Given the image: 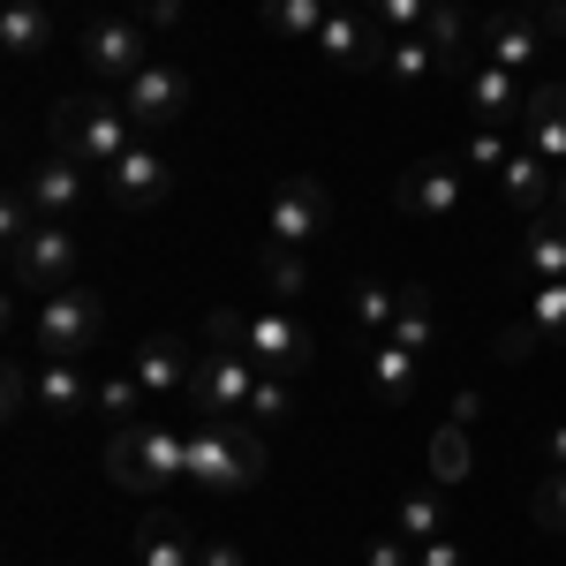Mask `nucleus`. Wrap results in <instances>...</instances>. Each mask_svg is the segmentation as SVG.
<instances>
[{
  "instance_id": "obj_1",
  "label": "nucleus",
  "mask_w": 566,
  "mask_h": 566,
  "mask_svg": "<svg viewBox=\"0 0 566 566\" xmlns=\"http://www.w3.org/2000/svg\"><path fill=\"white\" fill-rule=\"evenodd\" d=\"M264 476V438L250 423H234V416H189V483L197 491H258Z\"/></svg>"
},
{
  "instance_id": "obj_2",
  "label": "nucleus",
  "mask_w": 566,
  "mask_h": 566,
  "mask_svg": "<svg viewBox=\"0 0 566 566\" xmlns=\"http://www.w3.org/2000/svg\"><path fill=\"white\" fill-rule=\"evenodd\" d=\"M136 144H144V129L129 122L122 98H61L53 106V151H69L84 167H114Z\"/></svg>"
},
{
  "instance_id": "obj_3",
  "label": "nucleus",
  "mask_w": 566,
  "mask_h": 566,
  "mask_svg": "<svg viewBox=\"0 0 566 566\" xmlns=\"http://www.w3.org/2000/svg\"><path fill=\"white\" fill-rule=\"evenodd\" d=\"M31 333H39L45 355H61V363H84L98 348V333H106V303L91 295V287H61V295H45L39 317H31Z\"/></svg>"
},
{
  "instance_id": "obj_4",
  "label": "nucleus",
  "mask_w": 566,
  "mask_h": 566,
  "mask_svg": "<svg viewBox=\"0 0 566 566\" xmlns=\"http://www.w3.org/2000/svg\"><path fill=\"white\" fill-rule=\"evenodd\" d=\"M8 272H15V287H45V295L76 287V272H84V242H76V227H69V219H39V234L8 250Z\"/></svg>"
},
{
  "instance_id": "obj_5",
  "label": "nucleus",
  "mask_w": 566,
  "mask_h": 566,
  "mask_svg": "<svg viewBox=\"0 0 566 566\" xmlns=\"http://www.w3.org/2000/svg\"><path fill=\"white\" fill-rule=\"evenodd\" d=\"M250 392H258V363L242 348H205L197 355V378H189V416H234V408H250Z\"/></svg>"
},
{
  "instance_id": "obj_6",
  "label": "nucleus",
  "mask_w": 566,
  "mask_h": 566,
  "mask_svg": "<svg viewBox=\"0 0 566 566\" xmlns=\"http://www.w3.org/2000/svg\"><path fill=\"white\" fill-rule=\"evenodd\" d=\"M242 355L258 363V370H280V378H295L310 355H317V340H310V325H295L287 310H250V333H242Z\"/></svg>"
},
{
  "instance_id": "obj_7",
  "label": "nucleus",
  "mask_w": 566,
  "mask_h": 566,
  "mask_svg": "<svg viewBox=\"0 0 566 566\" xmlns=\"http://www.w3.org/2000/svg\"><path fill=\"white\" fill-rule=\"evenodd\" d=\"M264 227H272V242L303 250V242H317V234L333 227V197H325L310 175H287L280 189H272V212H264Z\"/></svg>"
},
{
  "instance_id": "obj_8",
  "label": "nucleus",
  "mask_w": 566,
  "mask_h": 566,
  "mask_svg": "<svg viewBox=\"0 0 566 566\" xmlns=\"http://www.w3.org/2000/svg\"><path fill=\"white\" fill-rule=\"evenodd\" d=\"M122 106H129V122L144 136H151V129H175L181 114H189V76H181L175 61H151L144 76L122 84Z\"/></svg>"
},
{
  "instance_id": "obj_9",
  "label": "nucleus",
  "mask_w": 566,
  "mask_h": 566,
  "mask_svg": "<svg viewBox=\"0 0 566 566\" xmlns=\"http://www.w3.org/2000/svg\"><path fill=\"white\" fill-rule=\"evenodd\" d=\"M400 212L408 219H453L461 212V197H469V167L461 159H416L408 175H400Z\"/></svg>"
},
{
  "instance_id": "obj_10",
  "label": "nucleus",
  "mask_w": 566,
  "mask_h": 566,
  "mask_svg": "<svg viewBox=\"0 0 566 566\" xmlns=\"http://www.w3.org/2000/svg\"><path fill=\"white\" fill-rule=\"evenodd\" d=\"M84 69L98 76V84H129V76H144V69H151L144 23H129V15H114V23H91V31H84Z\"/></svg>"
},
{
  "instance_id": "obj_11",
  "label": "nucleus",
  "mask_w": 566,
  "mask_h": 566,
  "mask_svg": "<svg viewBox=\"0 0 566 566\" xmlns=\"http://www.w3.org/2000/svg\"><path fill=\"white\" fill-rule=\"evenodd\" d=\"M106 197H114L122 212H151V205L175 197V167H167L151 144H136V151H122V159L106 167Z\"/></svg>"
},
{
  "instance_id": "obj_12",
  "label": "nucleus",
  "mask_w": 566,
  "mask_h": 566,
  "mask_svg": "<svg viewBox=\"0 0 566 566\" xmlns=\"http://www.w3.org/2000/svg\"><path fill=\"white\" fill-rule=\"evenodd\" d=\"M386 45H392V31L370 23V15H355V8H333L325 31H317V53L333 69H386Z\"/></svg>"
},
{
  "instance_id": "obj_13",
  "label": "nucleus",
  "mask_w": 566,
  "mask_h": 566,
  "mask_svg": "<svg viewBox=\"0 0 566 566\" xmlns=\"http://www.w3.org/2000/svg\"><path fill=\"white\" fill-rule=\"evenodd\" d=\"M129 370L151 400H175V392H189V378H197V355H189V340H175V333H151V340L129 348Z\"/></svg>"
},
{
  "instance_id": "obj_14",
  "label": "nucleus",
  "mask_w": 566,
  "mask_h": 566,
  "mask_svg": "<svg viewBox=\"0 0 566 566\" xmlns=\"http://www.w3.org/2000/svg\"><path fill=\"white\" fill-rule=\"evenodd\" d=\"M544 15H522V8H499V15H483V31H476V45H483V61H499V69H514V76H528V61L544 53Z\"/></svg>"
},
{
  "instance_id": "obj_15",
  "label": "nucleus",
  "mask_w": 566,
  "mask_h": 566,
  "mask_svg": "<svg viewBox=\"0 0 566 566\" xmlns=\"http://www.w3.org/2000/svg\"><path fill=\"white\" fill-rule=\"evenodd\" d=\"M461 91H469V106H476L483 129H514L528 106V84L514 76V69H499V61H476L469 76H461Z\"/></svg>"
},
{
  "instance_id": "obj_16",
  "label": "nucleus",
  "mask_w": 566,
  "mask_h": 566,
  "mask_svg": "<svg viewBox=\"0 0 566 566\" xmlns=\"http://www.w3.org/2000/svg\"><path fill=\"white\" fill-rule=\"evenodd\" d=\"M23 189H31V205H39V219H76L84 212V159H69V151H53V159H39L31 175H23Z\"/></svg>"
},
{
  "instance_id": "obj_17",
  "label": "nucleus",
  "mask_w": 566,
  "mask_h": 566,
  "mask_svg": "<svg viewBox=\"0 0 566 566\" xmlns=\"http://www.w3.org/2000/svg\"><path fill=\"white\" fill-rule=\"evenodd\" d=\"M522 144L536 159L566 167V84H528V106H522Z\"/></svg>"
},
{
  "instance_id": "obj_18",
  "label": "nucleus",
  "mask_w": 566,
  "mask_h": 566,
  "mask_svg": "<svg viewBox=\"0 0 566 566\" xmlns=\"http://www.w3.org/2000/svg\"><path fill=\"white\" fill-rule=\"evenodd\" d=\"M499 189H506V205H514V212H528V219H536L544 205H552L559 175H552V159H536L528 144H514V159L499 167Z\"/></svg>"
},
{
  "instance_id": "obj_19",
  "label": "nucleus",
  "mask_w": 566,
  "mask_h": 566,
  "mask_svg": "<svg viewBox=\"0 0 566 566\" xmlns=\"http://www.w3.org/2000/svg\"><path fill=\"white\" fill-rule=\"evenodd\" d=\"M136 566H197V528L181 514H144L136 528Z\"/></svg>"
},
{
  "instance_id": "obj_20",
  "label": "nucleus",
  "mask_w": 566,
  "mask_h": 566,
  "mask_svg": "<svg viewBox=\"0 0 566 566\" xmlns=\"http://www.w3.org/2000/svg\"><path fill=\"white\" fill-rule=\"evenodd\" d=\"M423 39H431V53H438V76H469V69H476V53H469V8H461V0H438Z\"/></svg>"
},
{
  "instance_id": "obj_21",
  "label": "nucleus",
  "mask_w": 566,
  "mask_h": 566,
  "mask_svg": "<svg viewBox=\"0 0 566 566\" xmlns=\"http://www.w3.org/2000/svg\"><path fill=\"white\" fill-rule=\"evenodd\" d=\"M423 469H431L438 491H469V476H476V446H469V431H461V423H438L431 446H423Z\"/></svg>"
},
{
  "instance_id": "obj_22",
  "label": "nucleus",
  "mask_w": 566,
  "mask_h": 566,
  "mask_svg": "<svg viewBox=\"0 0 566 566\" xmlns=\"http://www.w3.org/2000/svg\"><path fill=\"white\" fill-rule=\"evenodd\" d=\"M408 392H416V348L370 340V400L378 408H408Z\"/></svg>"
},
{
  "instance_id": "obj_23",
  "label": "nucleus",
  "mask_w": 566,
  "mask_h": 566,
  "mask_svg": "<svg viewBox=\"0 0 566 566\" xmlns=\"http://www.w3.org/2000/svg\"><path fill=\"white\" fill-rule=\"evenodd\" d=\"M522 272L544 287V280H566V212H536L522 242Z\"/></svg>"
},
{
  "instance_id": "obj_24",
  "label": "nucleus",
  "mask_w": 566,
  "mask_h": 566,
  "mask_svg": "<svg viewBox=\"0 0 566 566\" xmlns=\"http://www.w3.org/2000/svg\"><path fill=\"white\" fill-rule=\"evenodd\" d=\"M106 483H114V491H136V499H151V469H144V416H136V423H114V438H106Z\"/></svg>"
},
{
  "instance_id": "obj_25",
  "label": "nucleus",
  "mask_w": 566,
  "mask_h": 566,
  "mask_svg": "<svg viewBox=\"0 0 566 566\" xmlns=\"http://www.w3.org/2000/svg\"><path fill=\"white\" fill-rule=\"evenodd\" d=\"M446 499H453V491H438V483H423V491H400V506H392V528H400L408 544H431V536H446V528H453Z\"/></svg>"
},
{
  "instance_id": "obj_26",
  "label": "nucleus",
  "mask_w": 566,
  "mask_h": 566,
  "mask_svg": "<svg viewBox=\"0 0 566 566\" xmlns=\"http://www.w3.org/2000/svg\"><path fill=\"white\" fill-rule=\"evenodd\" d=\"M258 287H264L280 310L303 303V295H310V258H303V250H287V242H272V250L258 258Z\"/></svg>"
},
{
  "instance_id": "obj_27",
  "label": "nucleus",
  "mask_w": 566,
  "mask_h": 566,
  "mask_svg": "<svg viewBox=\"0 0 566 566\" xmlns=\"http://www.w3.org/2000/svg\"><path fill=\"white\" fill-rule=\"evenodd\" d=\"M91 392H98V386L84 378V363H61V355H45V363H39V408H45V416H76Z\"/></svg>"
},
{
  "instance_id": "obj_28",
  "label": "nucleus",
  "mask_w": 566,
  "mask_h": 566,
  "mask_svg": "<svg viewBox=\"0 0 566 566\" xmlns=\"http://www.w3.org/2000/svg\"><path fill=\"white\" fill-rule=\"evenodd\" d=\"M386 340H400V348H416V355L438 340V295L423 287V280H408V287H400V317H392Z\"/></svg>"
},
{
  "instance_id": "obj_29",
  "label": "nucleus",
  "mask_w": 566,
  "mask_h": 566,
  "mask_svg": "<svg viewBox=\"0 0 566 566\" xmlns=\"http://www.w3.org/2000/svg\"><path fill=\"white\" fill-rule=\"evenodd\" d=\"M0 45H8V53L53 45V8H45V0H0Z\"/></svg>"
},
{
  "instance_id": "obj_30",
  "label": "nucleus",
  "mask_w": 566,
  "mask_h": 566,
  "mask_svg": "<svg viewBox=\"0 0 566 566\" xmlns=\"http://www.w3.org/2000/svg\"><path fill=\"white\" fill-rule=\"evenodd\" d=\"M144 469H151V491L189 476V431H167V423H144Z\"/></svg>"
},
{
  "instance_id": "obj_31",
  "label": "nucleus",
  "mask_w": 566,
  "mask_h": 566,
  "mask_svg": "<svg viewBox=\"0 0 566 566\" xmlns=\"http://www.w3.org/2000/svg\"><path fill=\"white\" fill-rule=\"evenodd\" d=\"M378 76H392L400 91L431 84V76H438V53H431V39H423V31H408V39H392V45H386V69H378Z\"/></svg>"
},
{
  "instance_id": "obj_32",
  "label": "nucleus",
  "mask_w": 566,
  "mask_h": 566,
  "mask_svg": "<svg viewBox=\"0 0 566 566\" xmlns=\"http://www.w3.org/2000/svg\"><path fill=\"white\" fill-rule=\"evenodd\" d=\"M258 15H264L272 39H310V45H317V31H325L333 8H325V0H264Z\"/></svg>"
},
{
  "instance_id": "obj_33",
  "label": "nucleus",
  "mask_w": 566,
  "mask_h": 566,
  "mask_svg": "<svg viewBox=\"0 0 566 566\" xmlns=\"http://www.w3.org/2000/svg\"><path fill=\"white\" fill-rule=\"evenodd\" d=\"M392 317H400V287H386V280H355V325H363L370 340H386Z\"/></svg>"
},
{
  "instance_id": "obj_34",
  "label": "nucleus",
  "mask_w": 566,
  "mask_h": 566,
  "mask_svg": "<svg viewBox=\"0 0 566 566\" xmlns=\"http://www.w3.org/2000/svg\"><path fill=\"white\" fill-rule=\"evenodd\" d=\"M98 408H106V423H136V400H151V392L136 386V370H114V378H98V392H91Z\"/></svg>"
},
{
  "instance_id": "obj_35",
  "label": "nucleus",
  "mask_w": 566,
  "mask_h": 566,
  "mask_svg": "<svg viewBox=\"0 0 566 566\" xmlns=\"http://www.w3.org/2000/svg\"><path fill=\"white\" fill-rule=\"evenodd\" d=\"M363 8H370V23H386L392 39H408V31H423V23H431L438 0H363Z\"/></svg>"
},
{
  "instance_id": "obj_36",
  "label": "nucleus",
  "mask_w": 566,
  "mask_h": 566,
  "mask_svg": "<svg viewBox=\"0 0 566 566\" xmlns=\"http://www.w3.org/2000/svg\"><path fill=\"white\" fill-rule=\"evenodd\" d=\"M528 325H536L544 340H566V280H544V287L528 295Z\"/></svg>"
},
{
  "instance_id": "obj_37",
  "label": "nucleus",
  "mask_w": 566,
  "mask_h": 566,
  "mask_svg": "<svg viewBox=\"0 0 566 566\" xmlns=\"http://www.w3.org/2000/svg\"><path fill=\"white\" fill-rule=\"evenodd\" d=\"M506 159H514L506 129H476V136H469V151H461V167H469V175H499Z\"/></svg>"
},
{
  "instance_id": "obj_38",
  "label": "nucleus",
  "mask_w": 566,
  "mask_h": 566,
  "mask_svg": "<svg viewBox=\"0 0 566 566\" xmlns=\"http://www.w3.org/2000/svg\"><path fill=\"white\" fill-rule=\"evenodd\" d=\"M287 408H295V400H287V378H280V370H258V392H250V408H242V416H258V423H280Z\"/></svg>"
},
{
  "instance_id": "obj_39",
  "label": "nucleus",
  "mask_w": 566,
  "mask_h": 566,
  "mask_svg": "<svg viewBox=\"0 0 566 566\" xmlns=\"http://www.w3.org/2000/svg\"><path fill=\"white\" fill-rule=\"evenodd\" d=\"M536 522L552 528V536H566V469L544 476V491H536Z\"/></svg>"
},
{
  "instance_id": "obj_40",
  "label": "nucleus",
  "mask_w": 566,
  "mask_h": 566,
  "mask_svg": "<svg viewBox=\"0 0 566 566\" xmlns=\"http://www.w3.org/2000/svg\"><path fill=\"white\" fill-rule=\"evenodd\" d=\"M536 348H552V340H544V333L522 317V325H506V333H499V348H491V355H499V363H528Z\"/></svg>"
},
{
  "instance_id": "obj_41",
  "label": "nucleus",
  "mask_w": 566,
  "mask_h": 566,
  "mask_svg": "<svg viewBox=\"0 0 566 566\" xmlns=\"http://www.w3.org/2000/svg\"><path fill=\"white\" fill-rule=\"evenodd\" d=\"M363 566H416V544H408V536L392 528V536H378V544L363 552Z\"/></svg>"
},
{
  "instance_id": "obj_42",
  "label": "nucleus",
  "mask_w": 566,
  "mask_h": 566,
  "mask_svg": "<svg viewBox=\"0 0 566 566\" xmlns=\"http://www.w3.org/2000/svg\"><path fill=\"white\" fill-rule=\"evenodd\" d=\"M197 566H250V559H242V544H227V536H197Z\"/></svg>"
},
{
  "instance_id": "obj_43",
  "label": "nucleus",
  "mask_w": 566,
  "mask_h": 566,
  "mask_svg": "<svg viewBox=\"0 0 566 566\" xmlns=\"http://www.w3.org/2000/svg\"><path fill=\"white\" fill-rule=\"evenodd\" d=\"M416 566H469V552L453 536H431V544H416Z\"/></svg>"
},
{
  "instance_id": "obj_44",
  "label": "nucleus",
  "mask_w": 566,
  "mask_h": 566,
  "mask_svg": "<svg viewBox=\"0 0 566 566\" xmlns=\"http://www.w3.org/2000/svg\"><path fill=\"white\" fill-rule=\"evenodd\" d=\"M476 416H483V392H476V386H461V392H453V416H446V423L476 431Z\"/></svg>"
},
{
  "instance_id": "obj_45",
  "label": "nucleus",
  "mask_w": 566,
  "mask_h": 566,
  "mask_svg": "<svg viewBox=\"0 0 566 566\" xmlns=\"http://www.w3.org/2000/svg\"><path fill=\"white\" fill-rule=\"evenodd\" d=\"M181 8H189V0H144V23H151V31H175Z\"/></svg>"
},
{
  "instance_id": "obj_46",
  "label": "nucleus",
  "mask_w": 566,
  "mask_h": 566,
  "mask_svg": "<svg viewBox=\"0 0 566 566\" xmlns=\"http://www.w3.org/2000/svg\"><path fill=\"white\" fill-rule=\"evenodd\" d=\"M544 31H552V39H566V0H544Z\"/></svg>"
},
{
  "instance_id": "obj_47",
  "label": "nucleus",
  "mask_w": 566,
  "mask_h": 566,
  "mask_svg": "<svg viewBox=\"0 0 566 566\" xmlns=\"http://www.w3.org/2000/svg\"><path fill=\"white\" fill-rule=\"evenodd\" d=\"M544 461H552V469H566V423L552 438H544Z\"/></svg>"
},
{
  "instance_id": "obj_48",
  "label": "nucleus",
  "mask_w": 566,
  "mask_h": 566,
  "mask_svg": "<svg viewBox=\"0 0 566 566\" xmlns=\"http://www.w3.org/2000/svg\"><path fill=\"white\" fill-rule=\"evenodd\" d=\"M552 205H559V212H566V167H559V189H552Z\"/></svg>"
},
{
  "instance_id": "obj_49",
  "label": "nucleus",
  "mask_w": 566,
  "mask_h": 566,
  "mask_svg": "<svg viewBox=\"0 0 566 566\" xmlns=\"http://www.w3.org/2000/svg\"><path fill=\"white\" fill-rule=\"evenodd\" d=\"M325 8H348V0H325Z\"/></svg>"
},
{
  "instance_id": "obj_50",
  "label": "nucleus",
  "mask_w": 566,
  "mask_h": 566,
  "mask_svg": "<svg viewBox=\"0 0 566 566\" xmlns=\"http://www.w3.org/2000/svg\"><path fill=\"white\" fill-rule=\"evenodd\" d=\"M129 8H144V0H129Z\"/></svg>"
}]
</instances>
